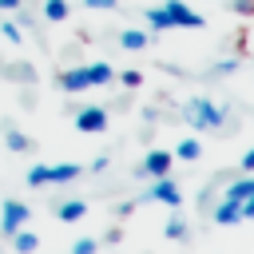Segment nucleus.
Segmentation results:
<instances>
[{"label":"nucleus","instance_id":"393cba45","mask_svg":"<svg viewBox=\"0 0 254 254\" xmlns=\"http://www.w3.org/2000/svg\"><path fill=\"white\" fill-rule=\"evenodd\" d=\"M234 8H238L242 16H250V12H254V0H234Z\"/></svg>","mask_w":254,"mask_h":254},{"label":"nucleus","instance_id":"7ed1b4c3","mask_svg":"<svg viewBox=\"0 0 254 254\" xmlns=\"http://www.w3.org/2000/svg\"><path fill=\"white\" fill-rule=\"evenodd\" d=\"M24 222H32V210L20 198H4V206H0V234H16Z\"/></svg>","mask_w":254,"mask_h":254},{"label":"nucleus","instance_id":"aec40b11","mask_svg":"<svg viewBox=\"0 0 254 254\" xmlns=\"http://www.w3.org/2000/svg\"><path fill=\"white\" fill-rule=\"evenodd\" d=\"M0 32H4V40H8V44H20V40H24V28H20V24H12V20H4V24H0Z\"/></svg>","mask_w":254,"mask_h":254},{"label":"nucleus","instance_id":"423d86ee","mask_svg":"<svg viewBox=\"0 0 254 254\" xmlns=\"http://www.w3.org/2000/svg\"><path fill=\"white\" fill-rule=\"evenodd\" d=\"M75 127H79L83 135H99V131L107 127V111H103V107H95V103H87V107H79V111H75Z\"/></svg>","mask_w":254,"mask_h":254},{"label":"nucleus","instance_id":"2eb2a0df","mask_svg":"<svg viewBox=\"0 0 254 254\" xmlns=\"http://www.w3.org/2000/svg\"><path fill=\"white\" fill-rule=\"evenodd\" d=\"M87 79H91V87H99V83H111L115 79V71H111V64H87Z\"/></svg>","mask_w":254,"mask_h":254},{"label":"nucleus","instance_id":"39448f33","mask_svg":"<svg viewBox=\"0 0 254 254\" xmlns=\"http://www.w3.org/2000/svg\"><path fill=\"white\" fill-rule=\"evenodd\" d=\"M163 8H167V16H171L175 28H202V24H206V20H202L190 4H183V0H163Z\"/></svg>","mask_w":254,"mask_h":254},{"label":"nucleus","instance_id":"412c9836","mask_svg":"<svg viewBox=\"0 0 254 254\" xmlns=\"http://www.w3.org/2000/svg\"><path fill=\"white\" fill-rule=\"evenodd\" d=\"M238 218H254V194H246V198L238 202Z\"/></svg>","mask_w":254,"mask_h":254},{"label":"nucleus","instance_id":"f257e3e1","mask_svg":"<svg viewBox=\"0 0 254 254\" xmlns=\"http://www.w3.org/2000/svg\"><path fill=\"white\" fill-rule=\"evenodd\" d=\"M183 115H187L190 131H222V123H226V111H222L214 99H206V95H194V99L183 107Z\"/></svg>","mask_w":254,"mask_h":254},{"label":"nucleus","instance_id":"4468645a","mask_svg":"<svg viewBox=\"0 0 254 254\" xmlns=\"http://www.w3.org/2000/svg\"><path fill=\"white\" fill-rule=\"evenodd\" d=\"M147 28H151V32H171L175 24H171L167 8H147Z\"/></svg>","mask_w":254,"mask_h":254},{"label":"nucleus","instance_id":"f3484780","mask_svg":"<svg viewBox=\"0 0 254 254\" xmlns=\"http://www.w3.org/2000/svg\"><path fill=\"white\" fill-rule=\"evenodd\" d=\"M8 238H12V246H16L20 254H28V250H36V246H40V238H36L32 230H24V226H20L16 234H8Z\"/></svg>","mask_w":254,"mask_h":254},{"label":"nucleus","instance_id":"6ab92c4d","mask_svg":"<svg viewBox=\"0 0 254 254\" xmlns=\"http://www.w3.org/2000/svg\"><path fill=\"white\" fill-rule=\"evenodd\" d=\"M187 234H190V230H187L183 218H171V222H167V238H171V242H183Z\"/></svg>","mask_w":254,"mask_h":254},{"label":"nucleus","instance_id":"0eeeda50","mask_svg":"<svg viewBox=\"0 0 254 254\" xmlns=\"http://www.w3.org/2000/svg\"><path fill=\"white\" fill-rule=\"evenodd\" d=\"M60 87H64V91H87V87H91V79H87V64H83V67H67V71H60Z\"/></svg>","mask_w":254,"mask_h":254},{"label":"nucleus","instance_id":"dca6fc26","mask_svg":"<svg viewBox=\"0 0 254 254\" xmlns=\"http://www.w3.org/2000/svg\"><path fill=\"white\" fill-rule=\"evenodd\" d=\"M214 222H218V226H230V222H238V202L222 198V202L214 206Z\"/></svg>","mask_w":254,"mask_h":254},{"label":"nucleus","instance_id":"a211bd4d","mask_svg":"<svg viewBox=\"0 0 254 254\" xmlns=\"http://www.w3.org/2000/svg\"><path fill=\"white\" fill-rule=\"evenodd\" d=\"M67 12H71L67 0H48V4H44V20H52V24H64Z\"/></svg>","mask_w":254,"mask_h":254},{"label":"nucleus","instance_id":"a878e982","mask_svg":"<svg viewBox=\"0 0 254 254\" xmlns=\"http://www.w3.org/2000/svg\"><path fill=\"white\" fill-rule=\"evenodd\" d=\"M238 163H242V171H254V147H250V151H246Z\"/></svg>","mask_w":254,"mask_h":254},{"label":"nucleus","instance_id":"f03ea898","mask_svg":"<svg viewBox=\"0 0 254 254\" xmlns=\"http://www.w3.org/2000/svg\"><path fill=\"white\" fill-rule=\"evenodd\" d=\"M143 202H167V206H179V202H183V190H179V183H175L171 175H159V179L143 190Z\"/></svg>","mask_w":254,"mask_h":254},{"label":"nucleus","instance_id":"4be33fe9","mask_svg":"<svg viewBox=\"0 0 254 254\" xmlns=\"http://www.w3.org/2000/svg\"><path fill=\"white\" fill-rule=\"evenodd\" d=\"M119 83H123V87H139V83H143V75H139V71H123V75H119Z\"/></svg>","mask_w":254,"mask_h":254},{"label":"nucleus","instance_id":"f8f14e48","mask_svg":"<svg viewBox=\"0 0 254 254\" xmlns=\"http://www.w3.org/2000/svg\"><path fill=\"white\" fill-rule=\"evenodd\" d=\"M246 194H254V171H246V179H238V183H230L222 198H230V202H242Z\"/></svg>","mask_w":254,"mask_h":254},{"label":"nucleus","instance_id":"6e6552de","mask_svg":"<svg viewBox=\"0 0 254 254\" xmlns=\"http://www.w3.org/2000/svg\"><path fill=\"white\" fill-rule=\"evenodd\" d=\"M75 175H79L75 163H60V167H48V163H44V187H48V183H71Z\"/></svg>","mask_w":254,"mask_h":254},{"label":"nucleus","instance_id":"bb28decb","mask_svg":"<svg viewBox=\"0 0 254 254\" xmlns=\"http://www.w3.org/2000/svg\"><path fill=\"white\" fill-rule=\"evenodd\" d=\"M20 4H24V0H0V8H4V12H16Z\"/></svg>","mask_w":254,"mask_h":254},{"label":"nucleus","instance_id":"1a4fd4ad","mask_svg":"<svg viewBox=\"0 0 254 254\" xmlns=\"http://www.w3.org/2000/svg\"><path fill=\"white\" fill-rule=\"evenodd\" d=\"M119 44H123L127 52H143V48L151 44V32H139V28H123V32H119Z\"/></svg>","mask_w":254,"mask_h":254},{"label":"nucleus","instance_id":"20e7f679","mask_svg":"<svg viewBox=\"0 0 254 254\" xmlns=\"http://www.w3.org/2000/svg\"><path fill=\"white\" fill-rule=\"evenodd\" d=\"M171 163H175V155H171V151H163V147H155V151H147V155H143V163H139V175H147V179L171 175Z\"/></svg>","mask_w":254,"mask_h":254},{"label":"nucleus","instance_id":"5701e85b","mask_svg":"<svg viewBox=\"0 0 254 254\" xmlns=\"http://www.w3.org/2000/svg\"><path fill=\"white\" fill-rule=\"evenodd\" d=\"M95 246H99V242H95V238H79V242H75V246H71V250H75V254H91V250H95Z\"/></svg>","mask_w":254,"mask_h":254},{"label":"nucleus","instance_id":"b1692460","mask_svg":"<svg viewBox=\"0 0 254 254\" xmlns=\"http://www.w3.org/2000/svg\"><path fill=\"white\" fill-rule=\"evenodd\" d=\"M87 8H99V12H111V8H119V0H83Z\"/></svg>","mask_w":254,"mask_h":254},{"label":"nucleus","instance_id":"9d476101","mask_svg":"<svg viewBox=\"0 0 254 254\" xmlns=\"http://www.w3.org/2000/svg\"><path fill=\"white\" fill-rule=\"evenodd\" d=\"M171 155L183 159V163H194V159H202V143H198L194 135H187V139H179V147H175Z\"/></svg>","mask_w":254,"mask_h":254},{"label":"nucleus","instance_id":"9b49d317","mask_svg":"<svg viewBox=\"0 0 254 254\" xmlns=\"http://www.w3.org/2000/svg\"><path fill=\"white\" fill-rule=\"evenodd\" d=\"M56 214H60V222H79V218L87 214V202H83V198H67V202L56 206Z\"/></svg>","mask_w":254,"mask_h":254},{"label":"nucleus","instance_id":"ddd939ff","mask_svg":"<svg viewBox=\"0 0 254 254\" xmlns=\"http://www.w3.org/2000/svg\"><path fill=\"white\" fill-rule=\"evenodd\" d=\"M4 147L16 151V155H24V151H32V139L24 131H16V127H4Z\"/></svg>","mask_w":254,"mask_h":254}]
</instances>
